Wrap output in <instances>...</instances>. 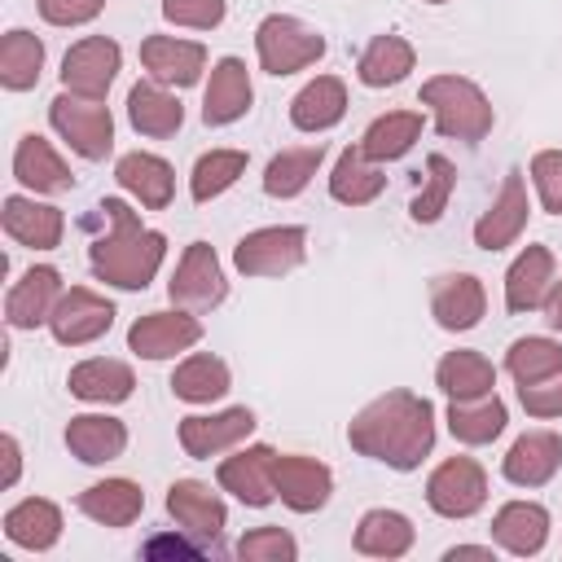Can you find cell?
<instances>
[{
  "instance_id": "ffe728a7",
  "label": "cell",
  "mask_w": 562,
  "mask_h": 562,
  "mask_svg": "<svg viewBox=\"0 0 562 562\" xmlns=\"http://www.w3.org/2000/svg\"><path fill=\"white\" fill-rule=\"evenodd\" d=\"M430 312H435L439 329H448V334L474 329L483 321V312H487L483 281L470 277V272H443V277H435V285H430Z\"/></svg>"
},
{
  "instance_id": "ee69618b",
  "label": "cell",
  "mask_w": 562,
  "mask_h": 562,
  "mask_svg": "<svg viewBox=\"0 0 562 562\" xmlns=\"http://www.w3.org/2000/svg\"><path fill=\"white\" fill-rule=\"evenodd\" d=\"M452 189H457V167H452L443 154H430V158H426V180H422V189L413 193L408 215H413L417 224H435V220L448 211Z\"/></svg>"
},
{
  "instance_id": "f1b7e54d",
  "label": "cell",
  "mask_w": 562,
  "mask_h": 562,
  "mask_svg": "<svg viewBox=\"0 0 562 562\" xmlns=\"http://www.w3.org/2000/svg\"><path fill=\"white\" fill-rule=\"evenodd\" d=\"M127 119H132V127H136L140 136L162 140V136H176V132H180L184 105H180V97H171L158 79H140V83L127 92Z\"/></svg>"
},
{
  "instance_id": "7402d4cb",
  "label": "cell",
  "mask_w": 562,
  "mask_h": 562,
  "mask_svg": "<svg viewBox=\"0 0 562 562\" xmlns=\"http://www.w3.org/2000/svg\"><path fill=\"white\" fill-rule=\"evenodd\" d=\"M562 465V439L553 430H527L514 439V448L505 452L501 470L514 487H544Z\"/></svg>"
},
{
  "instance_id": "f5cc1de1",
  "label": "cell",
  "mask_w": 562,
  "mask_h": 562,
  "mask_svg": "<svg viewBox=\"0 0 562 562\" xmlns=\"http://www.w3.org/2000/svg\"><path fill=\"white\" fill-rule=\"evenodd\" d=\"M544 321L553 325V329H562V277H553V285H549V294H544Z\"/></svg>"
},
{
  "instance_id": "83f0119b",
  "label": "cell",
  "mask_w": 562,
  "mask_h": 562,
  "mask_svg": "<svg viewBox=\"0 0 562 562\" xmlns=\"http://www.w3.org/2000/svg\"><path fill=\"white\" fill-rule=\"evenodd\" d=\"M114 180L123 193H132L140 206L149 211H162L176 193V176H171V162H162L158 154H123L119 167H114Z\"/></svg>"
},
{
  "instance_id": "2e32d148",
  "label": "cell",
  "mask_w": 562,
  "mask_h": 562,
  "mask_svg": "<svg viewBox=\"0 0 562 562\" xmlns=\"http://www.w3.org/2000/svg\"><path fill=\"white\" fill-rule=\"evenodd\" d=\"M272 465H277V452L268 443H250L233 457L220 461V487L233 492L241 505H272L277 501V483H272Z\"/></svg>"
},
{
  "instance_id": "7c38bea8",
  "label": "cell",
  "mask_w": 562,
  "mask_h": 562,
  "mask_svg": "<svg viewBox=\"0 0 562 562\" xmlns=\"http://www.w3.org/2000/svg\"><path fill=\"white\" fill-rule=\"evenodd\" d=\"M272 483H277L281 505L294 509V514H316L334 492L329 465L316 461V457H303V452H277Z\"/></svg>"
},
{
  "instance_id": "8992f818",
  "label": "cell",
  "mask_w": 562,
  "mask_h": 562,
  "mask_svg": "<svg viewBox=\"0 0 562 562\" xmlns=\"http://www.w3.org/2000/svg\"><path fill=\"white\" fill-rule=\"evenodd\" d=\"M303 255H307V228L299 224L255 228L233 246V263L246 277H285L303 263Z\"/></svg>"
},
{
  "instance_id": "3957f363",
  "label": "cell",
  "mask_w": 562,
  "mask_h": 562,
  "mask_svg": "<svg viewBox=\"0 0 562 562\" xmlns=\"http://www.w3.org/2000/svg\"><path fill=\"white\" fill-rule=\"evenodd\" d=\"M422 105H430L439 136H457V140H483L496 123L492 101L483 97V88L465 75H435L422 83Z\"/></svg>"
},
{
  "instance_id": "4fadbf2b",
  "label": "cell",
  "mask_w": 562,
  "mask_h": 562,
  "mask_svg": "<svg viewBox=\"0 0 562 562\" xmlns=\"http://www.w3.org/2000/svg\"><path fill=\"white\" fill-rule=\"evenodd\" d=\"M255 430V413L250 408H224V413H193V417H180V448L193 457V461H211L237 443H246Z\"/></svg>"
},
{
  "instance_id": "484cf974",
  "label": "cell",
  "mask_w": 562,
  "mask_h": 562,
  "mask_svg": "<svg viewBox=\"0 0 562 562\" xmlns=\"http://www.w3.org/2000/svg\"><path fill=\"white\" fill-rule=\"evenodd\" d=\"M66 386H70L75 400H88V404H123L132 395V386H136V373L123 360L92 356V360H79L70 369Z\"/></svg>"
},
{
  "instance_id": "9a60e30c",
  "label": "cell",
  "mask_w": 562,
  "mask_h": 562,
  "mask_svg": "<svg viewBox=\"0 0 562 562\" xmlns=\"http://www.w3.org/2000/svg\"><path fill=\"white\" fill-rule=\"evenodd\" d=\"M527 211L531 206H527L522 171H509L505 184H501V193L492 198V206L474 224V246L479 250H505V246H514L522 237V228H527Z\"/></svg>"
},
{
  "instance_id": "d4e9b609",
  "label": "cell",
  "mask_w": 562,
  "mask_h": 562,
  "mask_svg": "<svg viewBox=\"0 0 562 562\" xmlns=\"http://www.w3.org/2000/svg\"><path fill=\"white\" fill-rule=\"evenodd\" d=\"M13 176L18 184L35 189V193H66L75 184L70 167L61 162V154L40 136V132H26L13 149Z\"/></svg>"
},
{
  "instance_id": "bcb514c9",
  "label": "cell",
  "mask_w": 562,
  "mask_h": 562,
  "mask_svg": "<svg viewBox=\"0 0 562 562\" xmlns=\"http://www.w3.org/2000/svg\"><path fill=\"white\" fill-rule=\"evenodd\" d=\"M531 180L549 215H562V149H540L531 158Z\"/></svg>"
},
{
  "instance_id": "7bdbcfd3",
  "label": "cell",
  "mask_w": 562,
  "mask_h": 562,
  "mask_svg": "<svg viewBox=\"0 0 562 562\" xmlns=\"http://www.w3.org/2000/svg\"><path fill=\"white\" fill-rule=\"evenodd\" d=\"M237 176H246V154L241 149H211L193 162V176H189V193L193 202H211L220 198L224 189L237 184Z\"/></svg>"
},
{
  "instance_id": "f546056e",
  "label": "cell",
  "mask_w": 562,
  "mask_h": 562,
  "mask_svg": "<svg viewBox=\"0 0 562 562\" xmlns=\"http://www.w3.org/2000/svg\"><path fill=\"white\" fill-rule=\"evenodd\" d=\"M75 505L101 527H132L145 509V492L132 479H101V483L83 487Z\"/></svg>"
},
{
  "instance_id": "603a6c76",
  "label": "cell",
  "mask_w": 562,
  "mask_h": 562,
  "mask_svg": "<svg viewBox=\"0 0 562 562\" xmlns=\"http://www.w3.org/2000/svg\"><path fill=\"white\" fill-rule=\"evenodd\" d=\"M66 448L83 465H105V461L123 457L127 426L119 417H105V413H79V417L66 422Z\"/></svg>"
},
{
  "instance_id": "4dcf8cb0",
  "label": "cell",
  "mask_w": 562,
  "mask_h": 562,
  "mask_svg": "<svg viewBox=\"0 0 562 562\" xmlns=\"http://www.w3.org/2000/svg\"><path fill=\"white\" fill-rule=\"evenodd\" d=\"M553 285V255L549 246H527L509 272H505V307L509 312H536Z\"/></svg>"
},
{
  "instance_id": "f6af8a7d",
  "label": "cell",
  "mask_w": 562,
  "mask_h": 562,
  "mask_svg": "<svg viewBox=\"0 0 562 562\" xmlns=\"http://www.w3.org/2000/svg\"><path fill=\"white\" fill-rule=\"evenodd\" d=\"M237 558H246V562H294L299 544L285 527H255L237 540Z\"/></svg>"
},
{
  "instance_id": "f907efd6",
  "label": "cell",
  "mask_w": 562,
  "mask_h": 562,
  "mask_svg": "<svg viewBox=\"0 0 562 562\" xmlns=\"http://www.w3.org/2000/svg\"><path fill=\"white\" fill-rule=\"evenodd\" d=\"M145 553L149 558H162V553H171V558H202V544H189L184 536H154L145 544Z\"/></svg>"
},
{
  "instance_id": "11a10c76",
  "label": "cell",
  "mask_w": 562,
  "mask_h": 562,
  "mask_svg": "<svg viewBox=\"0 0 562 562\" xmlns=\"http://www.w3.org/2000/svg\"><path fill=\"white\" fill-rule=\"evenodd\" d=\"M426 4H448V0H426Z\"/></svg>"
},
{
  "instance_id": "836d02e7",
  "label": "cell",
  "mask_w": 562,
  "mask_h": 562,
  "mask_svg": "<svg viewBox=\"0 0 562 562\" xmlns=\"http://www.w3.org/2000/svg\"><path fill=\"white\" fill-rule=\"evenodd\" d=\"M505 422H509V413H505V400H501L496 391L474 395V400H452V404H448V430H452V439H461V443H470V448L492 443V439L505 430Z\"/></svg>"
},
{
  "instance_id": "e575fe53",
  "label": "cell",
  "mask_w": 562,
  "mask_h": 562,
  "mask_svg": "<svg viewBox=\"0 0 562 562\" xmlns=\"http://www.w3.org/2000/svg\"><path fill=\"white\" fill-rule=\"evenodd\" d=\"M382 189H386V176L373 167V158H369L360 145H351V149L338 154L334 176H329L334 202H342V206H369Z\"/></svg>"
},
{
  "instance_id": "7dc6e473",
  "label": "cell",
  "mask_w": 562,
  "mask_h": 562,
  "mask_svg": "<svg viewBox=\"0 0 562 562\" xmlns=\"http://www.w3.org/2000/svg\"><path fill=\"white\" fill-rule=\"evenodd\" d=\"M162 18L176 26L211 31L224 22V0H162Z\"/></svg>"
},
{
  "instance_id": "816d5d0a",
  "label": "cell",
  "mask_w": 562,
  "mask_h": 562,
  "mask_svg": "<svg viewBox=\"0 0 562 562\" xmlns=\"http://www.w3.org/2000/svg\"><path fill=\"white\" fill-rule=\"evenodd\" d=\"M0 452H4V487H13L18 483V474H22V448H18V439L13 435H0Z\"/></svg>"
},
{
  "instance_id": "5b68a950",
  "label": "cell",
  "mask_w": 562,
  "mask_h": 562,
  "mask_svg": "<svg viewBox=\"0 0 562 562\" xmlns=\"http://www.w3.org/2000/svg\"><path fill=\"white\" fill-rule=\"evenodd\" d=\"M48 123L88 162H101L114 149V119H110V105H101V101H88V97H75L61 88V97H53V105H48Z\"/></svg>"
},
{
  "instance_id": "b9f144b4",
  "label": "cell",
  "mask_w": 562,
  "mask_h": 562,
  "mask_svg": "<svg viewBox=\"0 0 562 562\" xmlns=\"http://www.w3.org/2000/svg\"><path fill=\"white\" fill-rule=\"evenodd\" d=\"M505 369H509V378L518 386L558 378L562 373V342H553V338H518L505 351Z\"/></svg>"
},
{
  "instance_id": "ac0fdd59",
  "label": "cell",
  "mask_w": 562,
  "mask_h": 562,
  "mask_svg": "<svg viewBox=\"0 0 562 562\" xmlns=\"http://www.w3.org/2000/svg\"><path fill=\"white\" fill-rule=\"evenodd\" d=\"M61 272L48 268V263H35L22 272V281H13V290L4 294V321L13 329H35V325H48L57 299H61Z\"/></svg>"
},
{
  "instance_id": "8d00e7d4",
  "label": "cell",
  "mask_w": 562,
  "mask_h": 562,
  "mask_svg": "<svg viewBox=\"0 0 562 562\" xmlns=\"http://www.w3.org/2000/svg\"><path fill=\"white\" fill-rule=\"evenodd\" d=\"M422 136V114L417 110H386L378 114L364 136H360V149L373 158V162H395L413 149V140Z\"/></svg>"
},
{
  "instance_id": "c3c4849f",
  "label": "cell",
  "mask_w": 562,
  "mask_h": 562,
  "mask_svg": "<svg viewBox=\"0 0 562 562\" xmlns=\"http://www.w3.org/2000/svg\"><path fill=\"white\" fill-rule=\"evenodd\" d=\"M35 9L48 26H83L105 9V0H35Z\"/></svg>"
},
{
  "instance_id": "ba28073f",
  "label": "cell",
  "mask_w": 562,
  "mask_h": 562,
  "mask_svg": "<svg viewBox=\"0 0 562 562\" xmlns=\"http://www.w3.org/2000/svg\"><path fill=\"white\" fill-rule=\"evenodd\" d=\"M167 294L184 312H211V307H220L224 294H228L220 255L206 241H189L184 255H180V263H176V277L167 281Z\"/></svg>"
},
{
  "instance_id": "d6a6232c",
  "label": "cell",
  "mask_w": 562,
  "mask_h": 562,
  "mask_svg": "<svg viewBox=\"0 0 562 562\" xmlns=\"http://www.w3.org/2000/svg\"><path fill=\"white\" fill-rule=\"evenodd\" d=\"M435 382L448 400H474V395H487L496 391V364L483 356V351H470V347H457L439 360L435 369Z\"/></svg>"
},
{
  "instance_id": "d590c367",
  "label": "cell",
  "mask_w": 562,
  "mask_h": 562,
  "mask_svg": "<svg viewBox=\"0 0 562 562\" xmlns=\"http://www.w3.org/2000/svg\"><path fill=\"white\" fill-rule=\"evenodd\" d=\"M228 386H233V373H228V364H224L220 356H211V351H198V356L180 360L176 373H171V391H176V400H184V404L224 400Z\"/></svg>"
},
{
  "instance_id": "cb8c5ba5",
  "label": "cell",
  "mask_w": 562,
  "mask_h": 562,
  "mask_svg": "<svg viewBox=\"0 0 562 562\" xmlns=\"http://www.w3.org/2000/svg\"><path fill=\"white\" fill-rule=\"evenodd\" d=\"M492 536H496V544H501L505 553L531 558V553H540L544 540H549V509L536 505V501H509V505L496 509Z\"/></svg>"
},
{
  "instance_id": "681fc988",
  "label": "cell",
  "mask_w": 562,
  "mask_h": 562,
  "mask_svg": "<svg viewBox=\"0 0 562 562\" xmlns=\"http://www.w3.org/2000/svg\"><path fill=\"white\" fill-rule=\"evenodd\" d=\"M518 400L531 417H562V373L531 382V386H518Z\"/></svg>"
},
{
  "instance_id": "60d3db41",
  "label": "cell",
  "mask_w": 562,
  "mask_h": 562,
  "mask_svg": "<svg viewBox=\"0 0 562 562\" xmlns=\"http://www.w3.org/2000/svg\"><path fill=\"white\" fill-rule=\"evenodd\" d=\"M325 162V145H303V149H281L268 167H263V193L268 198H299L312 176Z\"/></svg>"
},
{
  "instance_id": "4316f807",
  "label": "cell",
  "mask_w": 562,
  "mask_h": 562,
  "mask_svg": "<svg viewBox=\"0 0 562 562\" xmlns=\"http://www.w3.org/2000/svg\"><path fill=\"white\" fill-rule=\"evenodd\" d=\"M347 114V83L338 75H316L290 101V123L299 132H329Z\"/></svg>"
},
{
  "instance_id": "277c9868",
  "label": "cell",
  "mask_w": 562,
  "mask_h": 562,
  "mask_svg": "<svg viewBox=\"0 0 562 562\" xmlns=\"http://www.w3.org/2000/svg\"><path fill=\"white\" fill-rule=\"evenodd\" d=\"M255 53H259V66L268 75H294L312 61L325 57V35L312 31L307 22L290 18V13H268L255 31Z\"/></svg>"
},
{
  "instance_id": "74e56055",
  "label": "cell",
  "mask_w": 562,
  "mask_h": 562,
  "mask_svg": "<svg viewBox=\"0 0 562 562\" xmlns=\"http://www.w3.org/2000/svg\"><path fill=\"white\" fill-rule=\"evenodd\" d=\"M413 61H417V53L404 35H373L369 48L360 53L356 75H360L364 88H391L413 70Z\"/></svg>"
},
{
  "instance_id": "1f68e13d",
  "label": "cell",
  "mask_w": 562,
  "mask_h": 562,
  "mask_svg": "<svg viewBox=\"0 0 562 562\" xmlns=\"http://www.w3.org/2000/svg\"><path fill=\"white\" fill-rule=\"evenodd\" d=\"M4 536L18 544V549H31V553H44L57 544L61 536V509L44 496H26L18 501L9 514H4Z\"/></svg>"
},
{
  "instance_id": "8fae6325",
  "label": "cell",
  "mask_w": 562,
  "mask_h": 562,
  "mask_svg": "<svg viewBox=\"0 0 562 562\" xmlns=\"http://www.w3.org/2000/svg\"><path fill=\"white\" fill-rule=\"evenodd\" d=\"M202 338V321L198 312H145L140 321H132L127 329V347L145 360H171L176 351H189Z\"/></svg>"
},
{
  "instance_id": "e0dca14e",
  "label": "cell",
  "mask_w": 562,
  "mask_h": 562,
  "mask_svg": "<svg viewBox=\"0 0 562 562\" xmlns=\"http://www.w3.org/2000/svg\"><path fill=\"white\" fill-rule=\"evenodd\" d=\"M255 101V88H250V70L241 57H220L211 66V83L202 92V123L206 127H228L237 123Z\"/></svg>"
},
{
  "instance_id": "44dd1931",
  "label": "cell",
  "mask_w": 562,
  "mask_h": 562,
  "mask_svg": "<svg viewBox=\"0 0 562 562\" xmlns=\"http://www.w3.org/2000/svg\"><path fill=\"white\" fill-rule=\"evenodd\" d=\"M0 224H4V233L18 246H31V250H53V246H61V233H66V215L57 206L35 202V198H22V193H9L4 198Z\"/></svg>"
},
{
  "instance_id": "6da1fadb",
  "label": "cell",
  "mask_w": 562,
  "mask_h": 562,
  "mask_svg": "<svg viewBox=\"0 0 562 562\" xmlns=\"http://www.w3.org/2000/svg\"><path fill=\"white\" fill-rule=\"evenodd\" d=\"M347 443L391 470H417L435 448V404L413 391H386L351 417Z\"/></svg>"
},
{
  "instance_id": "d6986e66",
  "label": "cell",
  "mask_w": 562,
  "mask_h": 562,
  "mask_svg": "<svg viewBox=\"0 0 562 562\" xmlns=\"http://www.w3.org/2000/svg\"><path fill=\"white\" fill-rule=\"evenodd\" d=\"M140 66L158 83L193 88L206 70V48L198 40H176V35H145L140 40Z\"/></svg>"
},
{
  "instance_id": "7a4b0ae2",
  "label": "cell",
  "mask_w": 562,
  "mask_h": 562,
  "mask_svg": "<svg viewBox=\"0 0 562 562\" xmlns=\"http://www.w3.org/2000/svg\"><path fill=\"white\" fill-rule=\"evenodd\" d=\"M97 215L105 220V233L92 237L88 246V263L105 285L119 290H145L167 255V237L158 228H145L136 220V211L119 198H101Z\"/></svg>"
},
{
  "instance_id": "52a82bcc",
  "label": "cell",
  "mask_w": 562,
  "mask_h": 562,
  "mask_svg": "<svg viewBox=\"0 0 562 562\" xmlns=\"http://www.w3.org/2000/svg\"><path fill=\"white\" fill-rule=\"evenodd\" d=\"M487 501V474L474 457H448L426 479V505L439 518H470Z\"/></svg>"
},
{
  "instance_id": "9c48e42d",
  "label": "cell",
  "mask_w": 562,
  "mask_h": 562,
  "mask_svg": "<svg viewBox=\"0 0 562 562\" xmlns=\"http://www.w3.org/2000/svg\"><path fill=\"white\" fill-rule=\"evenodd\" d=\"M119 61H123V53H119L114 40H105V35H88V40L70 44L66 57H61V88L75 92V97L101 101V97L110 92L114 75H119Z\"/></svg>"
},
{
  "instance_id": "5bb4252c",
  "label": "cell",
  "mask_w": 562,
  "mask_h": 562,
  "mask_svg": "<svg viewBox=\"0 0 562 562\" xmlns=\"http://www.w3.org/2000/svg\"><path fill=\"white\" fill-rule=\"evenodd\" d=\"M167 514L176 518L180 531H189L193 540H206V544H215L228 522V505L198 479H176L167 487Z\"/></svg>"
},
{
  "instance_id": "f35d334b",
  "label": "cell",
  "mask_w": 562,
  "mask_h": 562,
  "mask_svg": "<svg viewBox=\"0 0 562 562\" xmlns=\"http://www.w3.org/2000/svg\"><path fill=\"white\" fill-rule=\"evenodd\" d=\"M40 70H44V40L22 31V26L4 31V40H0V83L9 92H26V88L40 83Z\"/></svg>"
},
{
  "instance_id": "30bf717a",
  "label": "cell",
  "mask_w": 562,
  "mask_h": 562,
  "mask_svg": "<svg viewBox=\"0 0 562 562\" xmlns=\"http://www.w3.org/2000/svg\"><path fill=\"white\" fill-rule=\"evenodd\" d=\"M110 325H114V303H110L105 294L88 290V285H70V290L57 299L53 316H48V329H53V338H57L61 347L97 342Z\"/></svg>"
},
{
  "instance_id": "db71d44e",
  "label": "cell",
  "mask_w": 562,
  "mask_h": 562,
  "mask_svg": "<svg viewBox=\"0 0 562 562\" xmlns=\"http://www.w3.org/2000/svg\"><path fill=\"white\" fill-rule=\"evenodd\" d=\"M457 558H492V549H483V544H457V549H448V562H457Z\"/></svg>"
},
{
  "instance_id": "ab89813d",
  "label": "cell",
  "mask_w": 562,
  "mask_h": 562,
  "mask_svg": "<svg viewBox=\"0 0 562 562\" xmlns=\"http://www.w3.org/2000/svg\"><path fill=\"white\" fill-rule=\"evenodd\" d=\"M356 549L364 558H404L413 549V522L400 509H369L356 527Z\"/></svg>"
}]
</instances>
